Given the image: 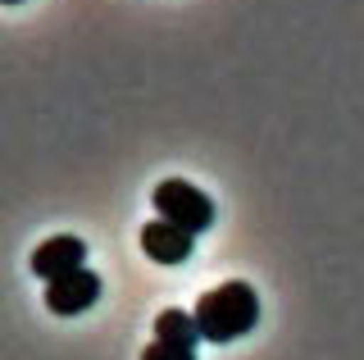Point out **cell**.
Masks as SVG:
<instances>
[{
	"label": "cell",
	"instance_id": "obj_1",
	"mask_svg": "<svg viewBox=\"0 0 364 360\" xmlns=\"http://www.w3.org/2000/svg\"><path fill=\"white\" fill-rule=\"evenodd\" d=\"M191 314H196V329L205 342H237L259 324V297L250 283L232 278V283H219L214 292H205Z\"/></svg>",
	"mask_w": 364,
	"mask_h": 360
},
{
	"label": "cell",
	"instance_id": "obj_2",
	"mask_svg": "<svg viewBox=\"0 0 364 360\" xmlns=\"http://www.w3.org/2000/svg\"><path fill=\"white\" fill-rule=\"evenodd\" d=\"M151 206H155V215H159V219L178 223V228H187V233H205V228H214V201L205 196L200 187L182 183V178H164V183H155Z\"/></svg>",
	"mask_w": 364,
	"mask_h": 360
},
{
	"label": "cell",
	"instance_id": "obj_3",
	"mask_svg": "<svg viewBox=\"0 0 364 360\" xmlns=\"http://www.w3.org/2000/svg\"><path fill=\"white\" fill-rule=\"evenodd\" d=\"M100 301V274H91V269H73V274H60L46 283V306L55 314H82Z\"/></svg>",
	"mask_w": 364,
	"mask_h": 360
},
{
	"label": "cell",
	"instance_id": "obj_4",
	"mask_svg": "<svg viewBox=\"0 0 364 360\" xmlns=\"http://www.w3.org/2000/svg\"><path fill=\"white\" fill-rule=\"evenodd\" d=\"M141 251L151 255L155 265H187L191 251H196V233L178 228L168 219H151L141 228Z\"/></svg>",
	"mask_w": 364,
	"mask_h": 360
},
{
	"label": "cell",
	"instance_id": "obj_5",
	"mask_svg": "<svg viewBox=\"0 0 364 360\" xmlns=\"http://www.w3.org/2000/svg\"><path fill=\"white\" fill-rule=\"evenodd\" d=\"M87 260V242L73 238V233H60V238H46L37 251H32V274L37 278H60V274H73V269H82Z\"/></svg>",
	"mask_w": 364,
	"mask_h": 360
},
{
	"label": "cell",
	"instance_id": "obj_6",
	"mask_svg": "<svg viewBox=\"0 0 364 360\" xmlns=\"http://www.w3.org/2000/svg\"><path fill=\"white\" fill-rule=\"evenodd\" d=\"M155 337L159 342H178V346H196L200 342L196 314L191 310H159L155 314Z\"/></svg>",
	"mask_w": 364,
	"mask_h": 360
},
{
	"label": "cell",
	"instance_id": "obj_7",
	"mask_svg": "<svg viewBox=\"0 0 364 360\" xmlns=\"http://www.w3.org/2000/svg\"><path fill=\"white\" fill-rule=\"evenodd\" d=\"M141 360H196V346H178V342H155L141 351Z\"/></svg>",
	"mask_w": 364,
	"mask_h": 360
},
{
	"label": "cell",
	"instance_id": "obj_8",
	"mask_svg": "<svg viewBox=\"0 0 364 360\" xmlns=\"http://www.w3.org/2000/svg\"><path fill=\"white\" fill-rule=\"evenodd\" d=\"M0 5H18V0H0Z\"/></svg>",
	"mask_w": 364,
	"mask_h": 360
}]
</instances>
